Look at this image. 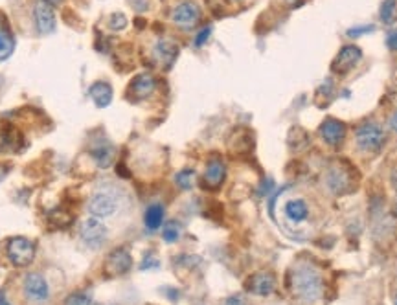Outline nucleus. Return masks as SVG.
Returning <instances> with one entry per match:
<instances>
[{
	"instance_id": "obj_1",
	"label": "nucleus",
	"mask_w": 397,
	"mask_h": 305,
	"mask_svg": "<svg viewBox=\"0 0 397 305\" xmlns=\"http://www.w3.org/2000/svg\"><path fill=\"white\" fill-rule=\"evenodd\" d=\"M270 215L281 232L294 241H305L316 230L311 204L294 186H287L276 193L270 201Z\"/></svg>"
},
{
	"instance_id": "obj_2",
	"label": "nucleus",
	"mask_w": 397,
	"mask_h": 305,
	"mask_svg": "<svg viewBox=\"0 0 397 305\" xmlns=\"http://www.w3.org/2000/svg\"><path fill=\"white\" fill-rule=\"evenodd\" d=\"M291 287L294 296L302 300L303 304H314L319 302L324 291V282L316 267L308 261L298 263L291 272Z\"/></svg>"
},
{
	"instance_id": "obj_3",
	"label": "nucleus",
	"mask_w": 397,
	"mask_h": 305,
	"mask_svg": "<svg viewBox=\"0 0 397 305\" xmlns=\"http://www.w3.org/2000/svg\"><path fill=\"white\" fill-rule=\"evenodd\" d=\"M118 208H120V197H116V193L112 190H100L90 197L89 212L92 214V217L107 219V217H112L116 214Z\"/></svg>"
},
{
	"instance_id": "obj_4",
	"label": "nucleus",
	"mask_w": 397,
	"mask_h": 305,
	"mask_svg": "<svg viewBox=\"0 0 397 305\" xmlns=\"http://www.w3.org/2000/svg\"><path fill=\"white\" fill-rule=\"evenodd\" d=\"M355 140H357V146L361 151H379L383 144H385V131L375 122H366L355 133Z\"/></svg>"
},
{
	"instance_id": "obj_5",
	"label": "nucleus",
	"mask_w": 397,
	"mask_h": 305,
	"mask_svg": "<svg viewBox=\"0 0 397 305\" xmlns=\"http://www.w3.org/2000/svg\"><path fill=\"white\" fill-rule=\"evenodd\" d=\"M8 258L13 265L28 267L35 258V243L28 238H13L8 243Z\"/></svg>"
},
{
	"instance_id": "obj_6",
	"label": "nucleus",
	"mask_w": 397,
	"mask_h": 305,
	"mask_svg": "<svg viewBox=\"0 0 397 305\" xmlns=\"http://www.w3.org/2000/svg\"><path fill=\"white\" fill-rule=\"evenodd\" d=\"M199 19H201V8L193 0L180 2V4L175 6L173 13H171V21L180 30H191L199 23Z\"/></svg>"
},
{
	"instance_id": "obj_7",
	"label": "nucleus",
	"mask_w": 397,
	"mask_h": 305,
	"mask_svg": "<svg viewBox=\"0 0 397 305\" xmlns=\"http://www.w3.org/2000/svg\"><path fill=\"white\" fill-rule=\"evenodd\" d=\"M79 236L89 249H100L107 239V228L98 217H90V219L81 223L79 228Z\"/></svg>"
},
{
	"instance_id": "obj_8",
	"label": "nucleus",
	"mask_w": 397,
	"mask_h": 305,
	"mask_svg": "<svg viewBox=\"0 0 397 305\" xmlns=\"http://www.w3.org/2000/svg\"><path fill=\"white\" fill-rule=\"evenodd\" d=\"M35 28L41 35H50L56 32V12L48 0H39L34 8Z\"/></svg>"
},
{
	"instance_id": "obj_9",
	"label": "nucleus",
	"mask_w": 397,
	"mask_h": 305,
	"mask_svg": "<svg viewBox=\"0 0 397 305\" xmlns=\"http://www.w3.org/2000/svg\"><path fill=\"white\" fill-rule=\"evenodd\" d=\"M24 294L30 302L34 304H43L48 300V294H50V289H48V283L41 274L37 272H30L26 280H24Z\"/></svg>"
},
{
	"instance_id": "obj_10",
	"label": "nucleus",
	"mask_w": 397,
	"mask_h": 305,
	"mask_svg": "<svg viewBox=\"0 0 397 305\" xmlns=\"http://www.w3.org/2000/svg\"><path fill=\"white\" fill-rule=\"evenodd\" d=\"M361 59H363V50L355 45H346L342 46V50L336 54L331 68L336 74H347L352 68L357 67Z\"/></svg>"
},
{
	"instance_id": "obj_11",
	"label": "nucleus",
	"mask_w": 397,
	"mask_h": 305,
	"mask_svg": "<svg viewBox=\"0 0 397 305\" xmlns=\"http://www.w3.org/2000/svg\"><path fill=\"white\" fill-rule=\"evenodd\" d=\"M320 138L331 147L341 146L342 140H344V136H346V125L342 124L341 120L335 118H328L322 122L320 125Z\"/></svg>"
},
{
	"instance_id": "obj_12",
	"label": "nucleus",
	"mask_w": 397,
	"mask_h": 305,
	"mask_svg": "<svg viewBox=\"0 0 397 305\" xmlns=\"http://www.w3.org/2000/svg\"><path fill=\"white\" fill-rule=\"evenodd\" d=\"M275 287V276L267 274V272L254 274V276L248 280V291H250L252 294H257V296H269V294H272Z\"/></svg>"
},
{
	"instance_id": "obj_13",
	"label": "nucleus",
	"mask_w": 397,
	"mask_h": 305,
	"mask_svg": "<svg viewBox=\"0 0 397 305\" xmlns=\"http://www.w3.org/2000/svg\"><path fill=\"white\" fill-rule=\"evenodd\" d=\"M131 254H129L125 249H118L114 252H111L109 256V260H107V271L111 272V274H125V272L131 269Z\"/></svg>"
},
{
	"instance_id": "obj_14",
	"label": "nucleus",
	"mask_w": 397,
	"mask_h": 305,
	"mask_svg": "<svg viewBox=\"0 0 397 305\" xmlns=\"http://www.w3.org/2000/svg\"><path fill=\"white\" fill-rule=\"evenodd\" d=\"M153 54H155V59L158 63H162L166 67H171L175 61V57L179 56V46L175 45L173 41L169 39H160L153 48Z\"/></svg>"
},
{
	"instance_id": "obj_15",
	"label": "nucleus",
	"mask_w": 397,
	"mask_h": 305,
	"mask_svg": "<svg viewBox=\"0 0 397 305\" xmlns=\"http://www.w3.org/2000/svg\"><path fill=\"white\" fill-rule=\"evenodd\" d=\"M153 91H155V78L151 74H138L131 83V94L136 100H144V98L151 96Z\"/></svg>"
},
{
	"instance_id": "obj_16",
	"label": "nucleus",
	"mask_w": 397,
	"mask_h": 305,
	"mask_svg": "<svg viewBox=\"0 0 397 305\" xmlns=\"http://www.w3.org/2000/svg\"><path fill=\"white\" fill-rule=\"evenodd\" d=\"M89 94L98 109H105L112 103V87L109 85V83H105V81L94 83V85L90 87Z\"/></svg>"
},
{
	"instance_id": "obj_17",
	"label": "nucleus",
	"mask_w": 397,
	"mask_h": 305,
	"mask_svg": "<svg viewBox=\"0 0 397 305\" xmlns=\"http://www.w3.org/2000/svg\"><path fill=\"white\" fill-rule=\"evenodd\" d=\"M90 155L94 157L96 164L100 166V168H103V170H107L109 166L112 164V157H114V149H112V146L109 144V142H98L92 149H90Z\"/></svg>"
},
{
	"instance_id": "obj_18",
	"label": "nucleus",
	"mask_w": 397,
	"mask_h": 305,
	"mask_svg": "<svg viewBox=\"0 0 397 305\" xmlns=\"http://www.w3.org/2000/svg\"><path fill=\"white\" fill-rule=\"evenodd\" d=\"M224 175H226V168L221 160L213 159L208 162L206 166V173H204V181L210 184V186H219L221 182L224 181Z\"/></svg>"
},
{
	"instance_id": "obj_19",
	"label": "nucleus",
	"mask_w": 397,
	"mask_h": 305,
	"mask_svg": "<svg viewBox=\"0 0 397 305\" xmlns=\"http://www.w3.org/2000/svg\"><path fill=\"white\" fill-rule=\"evenodd\" d=\"M144 223L149 232H157L164 223V206L162 204H151L147 206L146 215H144Z\"/></svg>"
},
{
	"instance_id": "obj_20",
	"label": "nucleus",
	"mask_w": 397,
	"mask_h": 305,
	"mask_svg": "<svg viewBox=\"0 0 397 305\" xmlns=\"http://www.w3.org/2000/svg\"><path fill=\"white\" fill-rule=\"evenodd\" d=\"M325 182H328V186H330L331 192L335 193H344L346 192V184H347V177L344 175V171L341 168H331L328 171V177H325Z\"/></svg>"
},
{
	"instance_id": "obj_21",
	"label": "nucleus",
	"mask_w": 397,
	"mask_h": 305,
	"mask_svg": "<svg viewBox=\"0 0 397 305\" xmlns=\"http://www.w3.org/2000/svg\"><path fill=\"white\" fill-rule=\"evenodd\" d=\"M379 17L385 24H391L397 17V0H383L379 10Z\"/></svg>"
},
{
	"instance_id": "obj_22",
	"label": "nucleus",
	"mask_w": 397,
	"mask_h": 305,
	"mask_svg": "<svg viewBox=\"0 0 397 305\" xmlns=\"http://www.w3.org/2000/svg\"><path fill=\"white\" fill-rule=\"evenodd\" d=\"M13 52V37L10 35L2 24H0V61H4L8 57L12 56Z\"/></svg>"
},
{
	"instance_id": "obj_23",
	"label": "nucleus",
	"mask_w": 397,
	"mask_h": 305,
	"mask_svg": "<svg viewBox=\"0 0 397 305\" xmlns=\"http://www.w3.org/2000/svg\"><path fill=\"white\" fill-rule=\"evenodd\" d=\"M175 182L180 190H190L195 182V171L193 170H182L175 175Z\"/></svg>"
},
{
	"instance_id": "obj_24",
	"label": "nucleus",
	"mask_w": 397,
	"mask_h": 305,
	"mask_svg": "<svg viewBox=\"0 0 397 305\" xmlns=\"http://www.w3.org/2000/svg\"><path fill=\"white\" fill-rule=\"evenodd\" d=\"M162 238L166 243H175L180 238V225L175 221H169L168 225L162 228Z\"/></svg>"
},
{
	"instance_id": "obj_25",
	"label": "nucleus",
	"mask_w": 397,
	"mask_h": 305,
	"mask_svg": "<svg viewBox=\"0 0 397 305\" xmlns=\"http://www.w3.org/2000/svg\"><path fill=\"white\" fill-rule=\"evenodd\" d=\"M92 298L89 293H72L65 300V305H90Z\"/></svg>"
},
{
	"instance_id": "obj_26",
	"label": "nucleus",
	"mask_w": 397,
	"mask_h": 305,
	"mask_svg": "<svg viewBox=\"0 0 397 305\" xmlns=\"http://www.w3.org/2000/svg\"><path fill=\"white\" fill-rule=\"evenodd\" d=\"M372 32H375L374 24H363V26H353V28L347 30V37H352V39H355V37H363V35H368V34H372Z\"/></svg>"
},
{
	"instance_id": "obj_27",
	"label": "nucleus",
	"mask_w": 397,
	"mask_h": 305,
	"mask_svg": "<svg viewBox=\"0 0 397 305\" xmlns=\"http://www.w3.org/2000/svg\"><path fill=\"white\" fill-rule=\"evenodd\" d=\"M127 26V17L123 13H112L111 21H109V28L114 30V32H120Z\"/></svg>"
},
{
	"instance_id": "obj_28",
	"label": "nucleus",
	"mask_w": 397,
	"mask_h": 305,
	"mask_svg": "<svg viewBox=\"0 0 397 305\" xmlns=\"http://www.w3.org/2000/svg\"><path fill=\"white\" fill-rule=\"evenodd\" d=\"M210 35H212V26H206V28H202L199 34L195 35V39H193V45L197 46V48H201V46H204L208 43V39H210Z\"/></svg>"
},
{
	"instance_id": "obj_29",
	"label": "nucleus",
	"mask_w": 397,
	"mask_h": 305,
	"mask_svg": "<svg viewBox=\"0 0 397 305\" xmlns=\"http://www.w3.org/2000/svg\"><path fill=\"white\" fill-rule=\"evenodd\" d=\"M158 267H160L158 260H155L151 254H147L146 258H144V261H142L140 269L142 271H151V269H158Z\"/></svg>"
},
{
	"instance_id": "obj_30",
	"label": "nucleus",
	"mask_w": 397,
	"mask_h": 305,
	"mask_svg": "<svg viewBox=\"0 0 397 305\" xmlns=\"http://www.w3.org/2000/svg\"><path fill=\"white\" fill-rule=\"evenodd\" d=\"M386 46H388L391 52L397 50V30L388 32V35H386Z\"/></svg>"
},
{
	"instance_id": "obj_31",
	"label": "nucleus",
	"mask_w": 397,
	"mask_h": 305,
	"mask_svg": "<svg viewBox=\"0 0 397 305\" xmlns=\"http://www.w3.org/2000/svg\"><path fill=\"white\" fill-rule=\"evenodd\" d=\"M224 305H245V302L241 300V296H230V298L224 302Z\"/></svg>"
},
{
	"instance_id": "obj_32",
	"label": "nucleus",
	"mask_w": 397,
	"mask_h": 305,
	"mask_svg": "<svg viewBox=\"0 0 397 305\" xmlns=\"http://www.w3.org/2000/svg\"><path fill=\"white\" fill-rule=\"evenodd\" d=\"M388 127H390L394 133H397V111L390 116V120H388Z\"/></svg>"
},
{
	"instance_id": "obj_33",
	"label": "nucleus",
	"mask_w": 397,
	"mask_h": 305,
	"mask_svg": "<svg viewBox=\"0 0 397 305\" xmlns=\"http://www.w3.org/2000/svg\"><path fill=\"white\" fill-rule=\"evenodd\" d=\"M0 305H12V304H10V302H8L6 294L2 293V291H0Z\"/></svg>"
},
{
	"instance_id": "obj_34",
	"label": "nucleus",
	"mask_w": 397,
	"mask_h": 305,
	"mask_svg": "<svg viewBox=\"0 0 397 305\" xmlns=\"http://www.w3.org/2000/svg\"><path fill=\"white\" fill-rule=\"evenodd\" d=\"M391 182H394V188L397 192V170H394V173H391Z\"/></svg>"
},
{
	"instance_id": "obj_35",
	"label": "nucleus",
	"mask_w": 397,
	"mask_h": 305,
	"mask_svg": "<svg viewBox=\"0 0 397 305\" xmlns=\"http://www.w3.org/2000/svg\"><path fill=\"white\" fill-rule=\"evenodd\" d=\"M394 305H397V294H396V298H394Z\"/></svg>"
},
{
	"instance_id": "obj_36",
	"label": "nucleus",
	"mask_w": 397,
	"mask_h": 305,
	"mask_svg": "<svg viewBox=\"0 0 397 305\" xmlns=\"http://www.w3.org/2000/svg\"><path fill=\"white\" fill-rule=\"evenodd\" d=\"M48 2H50V4H52V2H59V0H48Z\"/></svg>"
},
{
	"instance_id": "obj_37",
	"label": "nucleus",
	"mask_w": 397,
	"mask_h": 305,
	"mask_svg": "<svg viewBox=\"0 0 397 305\" xmlns=\"http://www.w3.org/2000/svg\"><path fill=\"white\" fill-rule=\"evenodd\" d=\"M131 2H135V4H138V0H131Z\"/></svg>"
},
{
	"instance_id": "obj_38",
	"label": "nucleus",
	"mask_w": 397,
	"mask_h": 305,
	"mask_svg": "<svg viewBox=\"0 0 397 305\" xmlns=\"http://www.w3.org/2000/svg\"><path fill=\"white\" fill-rule=\"evenodd\" d=\"M234 2H241V0H234Z\"/></svg>"
},
{
	"instance_id": "obj_39",
	"label": "nucleus",
	"mask_w": 397,
	"mask_h": 305,
	"mask_svg": "<svg viewBox=\"0 0 397 305\" xmlns=\"http://www.w3.org/2000/svg\"><path fill=\"white\" fill-rule=\"evenodd\" d=\"M289 2H292V0H289Z\"/></svg>"
}]
</instances>
